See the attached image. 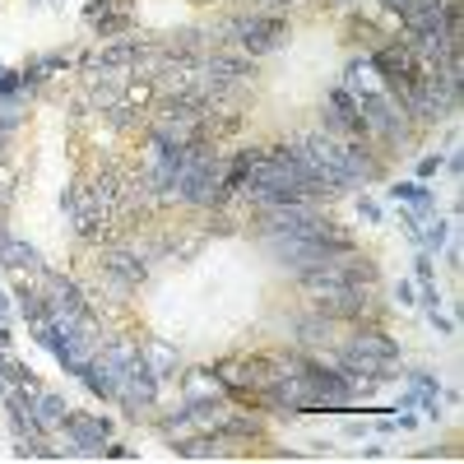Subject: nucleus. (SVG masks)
<instances>
[{
  "mask_svg": "<svg viewBox=\"0 0 464 464\" xmlns=\"http://www.w3.org/2000/svg\"><path fill=\"white\" fill-rule=\"evenodd\" d=\"M218 33H223L218 43H232V47L246 52V56H269V52H279L288 37H293L288 19L284 14H269V10H242V14L223 19Z\"/></svg>",
  "mask_w": 464,
  "mask_h": 464,
  "instance_id": "f257e3e1",
  "label": "nucleus"
},
{
  "mask_svg": "<svg viewBox=\"0 0 464 464\" xmlns=\"http://www.w3.org/2000/svg\"><path fill=\"white\" fill-rule=\"evenodd\" d=\"M61 209H65V223H70V232H74V242L98 246V242H107V237H111V209H102V205L93 200L89 181L65 186Z\"/></svg>",
  "mask_w": 464,
  "mask_h": 464,
  "instance_id": "f03ea898",
  "label": "nucleus"
},
{
  "mask_svg": "<svg viewBox=\"0 0 464 464\" xmlns=\"http://www.w3.org/2000/svg\"><path fill=\"white\" fill-rule=\"evenodd\" d=\"M98 275H107V279H116L121 288H140V284H149V256L140 251V242H116V237H107V242H98Z\"/></svg>",
  "mask_w": 464,
  "mask_h": 464,
  "instance_id": "7ed1b4c3",
  "label": "nucleus"
},
{
  "mask_svg": "<svg viewBox=\"0 0 464 464\" xmlns=\"http://www.w3.org/2000/svg\"><path fill=\"white\" fill-rule=\"evenodd\" d=\"M56 437L65 441L61 455H102V446L111 441V418L107 413H84V409H70L65 422L56 428Z\"/></svg>",
  "mask_w": 464,
  "mask_h": 464,
  "instance_id": "20e7f679",
  "label": "nucleus"
},
{
  "mask_svg": "<svg viewBox=\"0 0 464 464\" xmlns=\"http://www.w3.org/2000/svg\"><path fill=\"white\" fill-rule=\"evenodd\" d=\"M33 284H37V293H43V302H47V316H80V312H89V293L80 288V279H70V275H61V269H37L33 275Z\"/></svg>",
  "mask_w": 464,
  "mask_h": 464,
  "instance_id": "39448f33",
  "label": "nucleus"
},
{
  "mask_svg": "<svg viewBox=\"0 0 464 464\" xmlns=\"http://www.w3.org/2000/svg\"><path fill=\"white\" fill-rule=\"evenodd\" d=\"M339 353H353V358H391L400 362V339H391L376 321H362V325H348L343 343H334Z\"/></svg>",
  "mask_w": 464,
  "mask_h": 464,
  "instance_id": "423d86ee",
  "label": "nucleus"
},
{
  "mask_svg": "<svg viewBox=\"0 0 464 464\" xmlns=\"http://www.w3.org/2000/svg\"><path fill=\"white\" fill-rule=\"evenodd\" d=\"M334 330H339V321H330V316H321V312H306L293 321V348H306V353H316V348H330L334 343Z\"/></svg>",
  "mask_w": 464,
  "mask_h": 464,
  "instance_id": "0eeeda50",
  "label": "nucleus"
},
{
  "mask_svg": "<svg viewBox=\"0 0 464 464\" xmlns=\"http://www.w3.org/2000/svg\"><path fill=\"white\" fill-rule=\"evenodd\" d=\"M140 358H144V367L159 376V381H177L181 376V353H177L168 339H159V334H144L140 339Z\"/></svg>",
  "mask_w": 464,
  "mask_h": 464,
  "instance_id": "6e6552de",
  "label": "nucleus"
},
{
  "mask_svg": "<svg viewBox=\"0 0 464 464\" xmlns=\"http://www.w3.org/2000/svg\"><path fill=\"white\" fill-rule=\"evenodd\" d=\"M70 65H74V56H70L65 47H61V52H37V56H28L24 70H19V74H24V89L33 93L37 84H47L52 74H65Z\"/></svg>",
  "mask_w": 464,
  "mask_h": 464,
  "instance_id": "1a4fd4ad",
  "label": "nucleus"
},
{
  "mask_svg": "<svg viewBox=\"0 0 464 464\" xmlns=\"http://www.w3.org/2000/svg\"><path fill=\"white\" fill-rule=\"evenodd\" d=\"M24 400H28V409L37 413V422H43L47 432H56L61 422H65V413L74 409L61 391H47V385H43V391H33V395H24Z\"/></svg>",
  "mask_w": 464,
  "mask_h": 464,
  "instance_id": "9d476101",
  "label": "nucleus"
},
{
  "mask_svg": "<svg viewBox=\"0 0 464 464\" xmlns=\"http://www.w3.org/2000/svg\"><path fill=\"white\" fill-rule=\"evenodd\" d=\"M0 269H10V275H37V269H43V251L24 237H10L0 246Z\"/></svg>",
  "mask_w": 464,
  "mask_h": 464,
  "instance_id": "9b49d317",
  "label": "nucleus"
},
{
  "mask_svg": "<svg viewBox=\"0 0 464 464\" xmlns=\"http://www.w3.org/2000/svg\"><path fill=\"white\" fill-rule=\"evenodd\" d=\"M385 196H391L395 205H413L422 218H428L437 209V196H432V186H422V181H395V186H385Z\"/></svg>",
  "mask_w": 464,
  "mask_h": 464,
  "instance_id": "f8f14e48",
  "label": "nucleus"
},
{
  "mask_svg": "<svg viewBox=\"0 0 464 464\" xmlns=\"http://www.w3.org/2000/svg\"><path fill=\"white\" fill-rule=\"evenodd\" d=\"M93 24V37L98 43H111V37H130L135 33V14L121 5V10H111V14H102V19H89Z\"/></svg>",
  "mask_w": 464,
  "mask_h": 464,
  "instance_id": "ddd939ff",
  "label": "nucleus"
},
{
  "mask_svg": "<svg viewBox=\"0 0 464 464\" xmlns=\"http://www.w3.org/2000/svg\"><path fill=\"white\" fill-rule=\"evenodd\" d=\"M446 237H450V223L432 209L428 218L418 223V251H428V256H437L441 246H446Z\"/></svg>",
  "mask_w": 464,
  "mask_h": 464,
  "instance_id": "4468645a",
  "label": "nucleus"
},
{
  "mask_svg": "<svg viewBox=\"0 0 464 464\" xmlns=\"http://www.w3.org/2000/svg\"><path fill=\"white\" fill-rule=\"evenodd\" d=\"M24 74L19 70H0V111H24Z\"/></svg>",
  "mask_w": 464,
  "mask_h": 464,
  "instance_id": "2eb2a0df",
  "label": "nucleus"
},
{
  "mask_svg": "<svg viewBox=\"0 0 464 464\" xmlns=\"http://www.w3.org/2000/svg\"><path fill=\"white\" fill-rule=\"evenodd\" d=\"M325 107H334V111L343 116V121H353V126L362 130V121H358V98H353V93H348L343 84H334V89L325 93ZM362 140H367V135H362Z\"/></svg>",
  "mask_w": 464,
  "mask_h": 464,
  "instance_id": "dca6fc26",
  "label": "nucleus"
},
{
  "mask_svg": "<svg viewBox=\"0 0 464 464\" xmlns=\"http://www.w3.org/2000/svg\"><path fill=\"white\" fill-rule=\"evenodd\" d=\"M232 232H242V223L232 218V214H223V209H214V214H209V227H205V237H232Z\"/></svg>",
  "mask_w": 464,
  "mask_h": 464,
  "instance_id": "f3484780",
  "label": "nucleus"
},
{
  "mask_svg": "<svg viewBox=\"0 0 464 464\" xmlns=\"http://www.w3.org/2000/svg\"><path fill=\"white\" fill-rule=\"evenodd\" d=\"M404 381L413 385V391H437V395H441V376H437V372H428V367H413V372H404Z\"/></svg>",
  "mask_w": 464,
  "mask_h": 464,
  "instance_id": "a211bd4d",
  "label": "nucleus"
},
{
  "mask_svg": "<svg viewBox=\"0 0 464 464\" xmlns=\"http://www.w3.org/2000/svg\"><path fill=\"white\" fill-rule=\"evenodd\" d=\"M413 279H418L422 288L437 284V269H432V256H428V251H418V256H413Z\"/></svg>",
  "mask_w": 464,
  "mask_h": 464,
  "instance_id": "6ab92c4d",
  "label": "nucleus"
},
{
  "mask_svg": "<svg viewBox=\"0 0 464 464\" xmlns=\"http://www.w3.org/2000/svg\"><path fill=\"white\" fill-rule=\"evenodd\" d=\"M19 121H24V111H0V159H5V144L19 130Z\"/></svg>",
  "mask_w": 464,
  "mask_h": 464,
  "instance_id": "aec40b11",
  "label": "nucleus"
},
{
  "mask_svg": "<svg viewBox=\"0 0 464 464\" xmlns=\"http://www.w3.org/2000/svg\"><path fill=\"white\" fill-rule=\"evenodd\" d=\"M14 200V163L0 159V209H5Z\"/></svg>",
  "mask_w": 464,
  "mask_h": 464,
  "instance_id": "412c9836",
  "label": "nucleus"
},
{
  "mask_svg": "<svg viewBox=\"0 0 464 464\" xmlns=\"http://www.w3.org/2000/svg\"><path fill=\"white\" fill-rule=\"evenodd\" d=\"M428 325H432L441 339H455V316H446L441 306H437V312H428Z\"/></svg>",
  "mask_w": 464,
  "mask_h": 464,
  "instance_id": "4be33fe9",
  "label": "nucleus"
},
{
  "mask_svg": "<svg viewBox=\"0 0 464 464\" xmlns=\"http://www.w3.org/2000/svg\"><path fill=\"white\" fill-rule=\"evenodd\" d=\"M441 172V153H422L418 159V181H432Z\"/></svg>",
  "mask_w": 464,
  "mask_h": 464,
  "instance_id": "5701e85b",
  "label": "nucleus"
},
{
  "mask_svg": "<svg viewBox=\"0 0 464 464\" xmlns=\"http://www.w3.org/2000/svg\"><path fill=\"white\" fill-rule=\"evenodd\" d=\"M126 0H89L84 5V19H102V14H111V10H121Z\"/></svg>",
  "mask_w": 464,
  "mask_h": 464,
  "instance_id": "b1692460",
  "label": "nucleus"
},
{
  "mask_svg": "<svg viewBox=\"0 0 464 464\" xmlns=\"http://www.w3.org/2000/svg\"><path fill=\"white\" fill-rule=\"evenodd\" d=\"M358 218H362V223H381V218H385V209H381L372 196H358Z\"/></svg>",
  "mask_w": 464,
  "mask_h": 464,
  "instance_id": "393cba45",
  "label": "nucleus"
},
{
  "mask_svg": "<svg viewBox=\"0 0 464 464\" xmlns=\"http://www.w3.org/2000/svg\"><path fill=\"white\" fill-rule=\"evenodd\" d=\"M376 5H381L385 14H391V19H400L404 10H413V5H418V0H376Z\"/></svg>",
  "mask_w": 464,
  "mask_h": 464,
  "instance_id": "a878e982",
  "label": "nucleus"
},
{
  "mask_svg": "<svg viewBox=\"0 0 464 464\" xmlns=\"http://www.w3.org/2000/svg\"><path fill=\"white\" fill-rule=\"evenodd\" d=\"M297 0H256L251 10H269V14H284V10H293Z\"/></svg>",
  "mask_w": 464,
  "mask_h": 464,
  "instance_id": "bb28decb",
  "label": "nucleus"
},
{
  "mask_svg": "<svg viewBox=\"0 0 464 464\" xmlns=\"http://www.w3.org/2000/svg\"><path fill=\"white\" fill-rule=\"evenodd\" d=\"M395 302H400V306H413V302H418V293H413V284H409V279H400V284H395Z\"/></svg>",
  "mask_w": 464,
  "mask_h": 464,
  "instance_id": "cd10ccee",
  "label": "nucleus"
},
{
  "mask_svg": "<svg viewBox=\"0 0 464 464\" xmlns=\"http://www.w3.org/2000/svg\"><path fill=\"white\" fill-rule=\"evenodd\" d=\"M130 455H135V450L121 446V441H107V446H102V459H130Z\"/></svg>",
  "mask_w": 464,
  "mask_h": 464,
  "instance_id": "c85d7f7f",
  "label": "nucleus"
},
{
  "mask_svg": "<svg viewBox=\"0 0 464 464\" xmlns=\"http://www.w3.org/2000/svg\"><path fill=\"white\" fill-rule=\"evenodd\" d=\"M446 265H450V269H459V265H464V251H459V246H450V251H446Z\"/></svg>",
  "mask_w": 464,
  "mask_h": 464,
  "instance_id": "c756f323",
  "label": "nucleus"
},
{
  "mask_svg": "<svg viewBox=\"0 0 464 464\" xmlns=\"http://www.w3.org/2000/svg\"><path fill=\"white\" fill-rule=\"evenodd\" d=\"M10 237H14V232H10V223H5V214H0V246H5Z\"/></svg>",
  "mask_w": 464,
  "mask_h": 464,
  "instance_id": "7c9ffc66",
  "label": "nucleus"
},
{
  "mask_svg": "<svg viewBox=\"0 0 464 464\" xmlns=\"http://www.w3.org/2000/svg\"><path fill=\"white\" fill-rule=\"evenodd\" d=\"M334 5H348V10H353V5H362V0H334Z\"/></svg>",
  "mask_w": 464,
  "mask_h": 464,
  "instance_id": "2f4dec72",
  "label": "nucleus"
},
{
  "mask_svg": "<svg viewBox=\"0 0 464 464\" xmlns=\"http://www.w3.org/2000/svg\"><path fill=\"white\" fill-rule=\"evenodd\" d=\"M190 5H214V0H190Z\"/></svg>",
  "mask_w": 464,
  "mask_h": 464,
  "instance_id": "473e14b6",
  "label": "nucleus"
}]
</instances>
